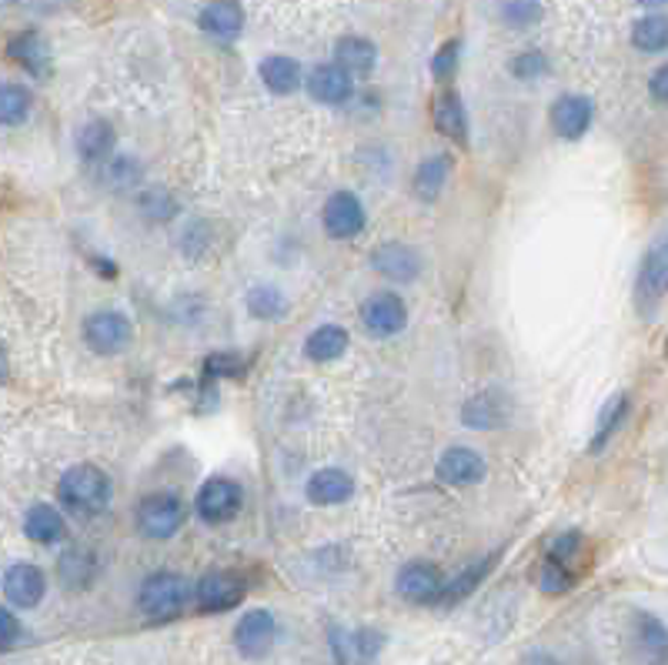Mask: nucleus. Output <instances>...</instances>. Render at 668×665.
Instances as JSON below:
<instances>
[{"mask_svg":"<svg viewBox=\"0 0 668 665\" xmlns=\"http://www.w3.org/2000/svg\"><path fill=\"white\" fill-rule=\"evenodd\" d=\"M61 505L77 518H94L110 505V479L97 465H74L57 485Z\"/></svg>","mask_w":668,"mask_h":665,"instance_id":"obj_1","label":"nucleus"},{"mask_svg":"<svg viewBox=\"0 0 668 665\" xmlns=\"http://www.w3.org/2000/svg\"><path fill=\"white\" fill-rule=\"evenodd\" d=\"M191 582L177 572H154L144 579L141 586V596H138V605L148 619H158V622H168V619H177L187 602H191Z\"/></svg>","mask_w":668,"mask_h":665,"instance_id":"obj_2","label":"nucleus"},{"mask_svg":"<svg viewBox=\"0 0 668 665\" xmlns=\"http://www.w3.org/2000/svg\"><path fill=\"white\" fill-rule=\"evenodd\" d=\"M84 342L97 355H118L131 342V321L121 311H94L84 321Z\"/></svg>","mask_w":668,"mask_h":665,"instance_id":"obj_3","label":"nucleus"},{"mask_svg":"<svg viewBox=\"0 0 668 665\" xmlns=\"http://www.w3.org/2000/svg\"><path fill=\"white\" fill-rule=\"evenodd\" d=\"M184 525V505L174 495H148L138 505V528L144 538H171Z\"/></svg>","mask_w":668,"mask_h":665,"instance_id":"obj_4","label":"nucleus"},{"mask_svg":"<svg viewBox=\"0 0 668 665\" xmlns=\"http://www.w3.org/2000/svg\"><path fill=\"white\" fill-rule=\"evenodd\" d=\"M365 221H368V214H365L362 201L352 191H338V194L327 197V204H324V232L331 238H338V242L358 238L365 232Z\"/></svg>","mask_w":668,"mask_h":665,"instance_id":"obj_5","label":"nucleus"},{"mask_svg":"<svg viewBox=\"0 0 668 665\" xmlns=\"http://www.w3.org/2000/svg\"><path fill=\"white\" fill-rule=\"evenodd\" d=\"M197 515L211 525L217 522H231L241 508V485L231 482V479H211L204 482V489L197 492V502H194Z\"/></svg>","mask_w":668,"mask_h":665,"instance_id":"obj_6","label":"nucleus"},{"mask_svg":"<svg viewBox=\"0 0 668 665\" xmlns=\"http://www.w3.org/2000/svg\"><path fill=\"white\" fill-rule=\"evenodd\" d=\"M191 596L201 612H228L245 599V582L231 572H211L194 586Z\"/></svg>","mask_w":668,"mask_h":665,"instance_id":"obj_7","label":"nucleus"},{"mask_svg":"<svg viewBox=\"0 0 668 665\" xmlns=\"http://www.w3.org/2000/svg\"><path fill=\"white\" fill-rule=\"evenodd\" d=\"M405 321H408L405 304H401V298L391 294V291L371 294V298L365 301V308H362V324H365L368 335H375V339H391V335H398V331L405 328Z\"/></svg>","mask_w":668,"mask_h":665,"instance_id":"obj_8","label":"nucleus"},{"mask_svg":"<svg viewBox=\"0 0 668 665\" xmlns=\"http://www.w3.org/2000/svg\"><path fill=\"white\" fill-rule=\"evenodd\" d=\"M592 115H595V107H592L589 97L565 94V97H559L551 104V128H554V135L565 138V141H579L592 128Z\"/></svg>","mask_w":668,"mask_h":665,"instance_id":"obj_9","label":"nucleus"},{"mask_svg":"<svg viewBox=\"0 0 668 665\" xmlns=\"http://www.w3.org/2000/svg\"><path fill=\"white\" fill-rule=\"evenodd\" d=\"M438 482L452 485V489H465L485 479V459L468 449V446H455L438 459Z\"/></svg>","mask_w":668,"mask_h":665,"instance_id":"obj_10","label":"nucleus"},{"mask_svg":"<svg viewBox=\"0 0 668 665\" xmlns=\"http://www.w3.org/2000/svg\"><path fill=\"white\" fill-rule=\"evenodd\" d=\"M241 28H245V11L238 0H211V4L201 11V31L220 44L238 41Z\"/></svg>","mask_w":668,"mask_h":665,"instance_id":"obj_11","label":"nucleus"},{"mask_svg":"<svg viewBox=\"0 0 668 665\" xmlns=\"http://www.w3.org/2000/svg\"><path fill=\"white\" fill-rule=\"evenodd\" d=\"M47 592V579L37 566H28V562H18L4 572V596L11 605L18 609H34Z\"/></svg>","mask_w":668,"mask_h":665,"instance_id":"obj_12","label":"nucleus"},{"mask_svg":"<svg viewBox=\"0 0 668 665\" xmlns=\"http://www.w3.org/2000/svg\"><path fill=\"white\" fill-rule=\"evenodd\" d=\"M235 642L241 648V655L248 658H261L271 642H274V615L268 609H251L241 615V622L235 625Z\"/></svg>","mask_w":668,"mask_h":665,"instance_id":"obj_13","label":"nucleus"},{"mask_svg":"<svg viewBox=\"0 0 668 665\" xmlns=\"http://www.w3.org/2000/svg\"><path fill=\"white\" fill-rule=\"evenodd\" d=\"M441 586H444V582H441V572H438L434 566H428V562H411V566H405V569L398 572V579H395L398 596L408 599V602H418V605L438 602Z\"/></svg>","mask_w":668,"mask_h":665,"instance_id":"obj_14","label":"nucleus"},{"mask_svg":"<svg viewBox=\"0 0 668 665\" xmlns=\"http://www.w3.org/2000/svg\"><path fill=\"white\" fill-rule=\"evenodd\" d=\"M371 265H375V271H378L381 278L398 281V285L414 281L418 271H421V258H418V251L408 248V245H401V242H388V245H381V248L371 255Z\"/></svg>","mask_w":668,"mask_h":665,"instance_id":"obj_15","label":"nucleus"},{"mask_svg":"<svg viewBox=\"0 0 668 665\" xmlns=\"http://www.w3.org/2000/svg\"><path fill=\"white\" fill-rule=\"evenodd\" d=\"M352 74L342 64H317L308 74V94L317 104H345L352 97Z\"/></svg>","mask_w":668,"mask_h":665,"instance_id":"obj_16","label":"nucleus"},{"mask_svg":"<svg viewBox=\"0 0 668 665\" xmlns=\"http://www.w3.org/2000/svg\"><path fill=\"white\" fill-rule=\"evenodd\" d=\"M308 502L311 505H342V502H348L352 498V492H355V482H352V475L348 472H342V469H321V472H314L311 479H308Z\"/></svg>","mask_w":668,"mask_h":665,"instance_id":"obj_17","label":"nucleus"},{"mask_svg":"<svg viewBox=\"0 0 668 665\" xmlns=\"http://www.w3.org/2000/svg\"><path fill=\"white\" fill-rule=\"evenodd\" d=\"M431 115H434V128H438L444 138H452V141H459V144L468 141V118H465V104H462L459 94H441V97L434 100Z\"/></svg>","mask_w":668,"mask_h":665,"instance_id":"obj_18","label":"nucleus"},{"mask_svg":"<svg viewBox=\"0 0 668 665\" xmlns=\"http://www.w3.org/2000/svg\"><path fill=\"white\" fill-rule=\"evenodd\" d=\"M345 348H348V331L338 324H324V328L311 331L304 342V355L311 362H334L345 355Z\"/></svg>","mask_w":668,"mask_h":665,"instance_id":"obj_19","label":"nucleus"},{"mask_svg":"<svg viewBox=\"0 0 668 665\" xmlns=\"http://www.w3.org/2000/svg\"><path fill=\"white\" fill-rule=\"evenodd\" d=\"M334 57H338L334 64H342L348 74H368L378 61V51L365 37H342L338 47H334Z\"/></svg>","mask_w":668,"mask_h":665,"instance_id":"obj_20","label":"nucleus"},{"mask_svg":"<svg viewBox=\"0 0 668 665\" xmlns=\"http://www.w3.org/2000/svg\"><path fill=\"white\" fill-rule=\"evenodd\" d=\"M11 57L34 77H44L51 67V51L41 34H21L18 41H11Z\"/></svg>","mask_w":668,"mask_h":665,"instance_id":"obj_21","label":"nucleus"},{"mask_svg":"<svg viewBox=\"0 0 668 665\" xmlns=\"http://www.w3.org/2000/svg\"><path fill=\"white\" fill-rule=\"evenodd\" d=\"M24 535L41 541V545H51L64 535V518L54 505H34L28 515H24Z\"/></svg>","mask_w":668,"mask_h":665,"instance_id":"obj_22","label":"nucleus"},{"mask_svg":"<svg viewBox=\"0 0 668 665\" xmlns=\"http://www.w3.org/2000/svg\"><path fill=\"white\" fill-rule=\"evenodd\" d=\"M449 171H452V158L449 154H434V158H424L418 164V174H414V194L421 201H431L438 197V191L449 181Z\"/></svg>","mask_w":668,"mask_h":665,"instance_id":"obj_23","label":"nucleus"},{"mask_svg":"<svg viewBox=\"0 0 668 665\" xmlns=\"http://www.w3.org/2000/svg\"><path fill=\"white\" fill-rule=\"evenodd\" d=\"M261 81L271 94H291L298 84H301V71L291 57L284 54H274V57H265L261 61Z\"/></svg>","mask_w":668,"mask_h":665,"instance_id":"obj_24","label":"nucleus"},{"mask_svg":"<svg viewBox=\"0 0 668 665\" xmlns=\"http://www.w3.org/2000/svg\"><path fill=\"white\" fill-rule=\"evenodd\" d=\"M110 148H115V128H110L107 121H90V125L80 128L77 154L84 161H104L110 154Z\"/></svg>","mask_w":668,"mask_h":665,"instance_id":"obj_25","label":"nucleus"},{"mask_svg":"<svg viewBox=\"0 0 668 665\" xmlns=\"http://www.w3.org/2000/svg\"><path fill=\"white\" fill-rule=\"evenodd\" d=\"M31 115V90L24 84H0V125L18 128Z\"/></svg>","mask_w":668,"mask_h":665,"instance_id":"obj_26","label":"nucleus"},{"mask_svg":"<svg viewBox=\"0 0 668 665\" xmlns=\"http://www.w3.org/2000/svg\"><path fill=\"white\" fill-rule=\"evenodd\" d=\"M632 44H635L638 51H645V54L665 51V44H668V21H665L661 14L642 18V21L632 28Z\"/></svg>","mask_w":668,"mask_h":665,"instance_id":"obj_27","label":"nucleus"},{"mask_svg":"<svg viewBox=\"0 0 668 665\" xmlns=\"http://www.w3.org/2000/svg\"><path fill=\"white\" fill-rule=\"evenodd\" d=\"M248 311H251L255 318L271 321V318H281V314L288 311V304H284V294H281L278 288L258 285V288H251V294H248Z\"/></svg>","mask_w":668,"mask_h":665,"instance_id":"obj_28","label":"nucleus"},{"mask_svg":"<svg viewBox=\"0 0 668 665\" xmlns=\"http://www.w3.org/2000/svg\"><path fill=\"white\" fill-rule=\"evenodd\" d=\"M668 268H665V245L658 242L648 255H645V261H642V288H645V294H661L665 291V275Z\"/></svg>","mask_w":668,"mask_h":665,"instance_id":"obj_29","label":"nucleus"},{"mask_svg":"<svg viewBox=\"0 0 668 665\" xmlns=\"http://www.w3.org/2000/svg\"><path fill=\"white\" fill-rule=\"evenodd\" d=\"M488 569H492V559H482V562H475V566H472V569H468V572H465L462 579H455V582H452L449 589L441 586V596H438V599H441L444 605H452V602L465 599V596H468V592H475V586H478V582H482V579L488 576Z\"/></svg>","mask_w":668,"mask_h":665,"instance_id":"obj_30","label":"nucleus"},{"mask_svg":"<svg viewBox=\"0 0 668 665\" xmlns=\"http://www.w3.org/2000/svg\"><path fill=\"white\" fill-rule=\"evenodd\" d=\"M541 18L538 0H502V21L511 28H531Z\"/></svg>","mask_w":668,"mask_h":665,"instance_id":"obj_31","label":"nucleus"},{"mask_svg":"<svg viewBox=\"0 0 668 665\" xmlns=\"http://www.w3.org/2000/svg\"><path fill=\"white\" fill-rule=\"evenodd\" d=\"M625 408H628V398H625V395H615V398L605 405L602 421H599V435H595V441H592V449H595V452H599V449L605 446V441L612 438V431L618 428V421H622Z\"/></svg>","mask_w":668,"mask_h":665,"instance_id":"obj_32","label":"nucleus"},{"mask_svg":"<svg viewBox=\"0 0 668 665\" xmlns=\"http://www.w3.org/2000/svg\"><path fill=\"white\" fill-rule=\"evenodd\" d=\"M204 375L207 378H241L245 375V362L231 352H217L204 362Z\"/></svg>","mask_w":668,"mask_h":665,"instance_id":"obj_33","label":"nucleus"},{"mask_svg":"<svg viewBox=\"0 0 668 665\" xmlns=\"http://www.w3.org/2000/svg\"><path fill=\"white\" fill-rule=\"evenodd\" d=\"M541 589H545L548 596H562V592L572 589V576L565 572V562L548 559L545 572H541Z\"/></svg>","mask_w":668,"mask_h":665,"instance_id":"obj_34","label":"nucleus"},{"mask_svg":"<svg viewBox=\"0 0 668 665\" xmlns=\"http://www.w3.org/2000/svg\"><path fill=\"white\" fill-rule=\"evenodd\" d=\"M90 566V556H84V551H67V556L61 559V576L67 586H84L87 582V569Z\"/></svg>","mask_w":668,"mask_h":665,"instance_id":"obj_35","label":"nucleus"},{"mask_svg":"<svg viewBox=\"0 0 668 665\" xmlns=\"http://www.w3.org/2000/svg\"><path fill=\"white\" fill-rule=\"evenodd\" d=\"M455 67H459V41H449V44H441V51L431 57V74L444 81V77L455 74Z\"/></svg>","mask_w":668,"mask_h":665,"instance_id":"obj_36","label":"nucleus"},{"mask_svg":"<svg viewBox=\"0 0 668 665\" xmlns=\"http://www.w3.org/2000/svg\"><path fill=\"white\" fill-rule=\"evenodd\" d=\"M498 405H492V398H475L468 408H465V421L475 425V428H488L495 421H502V415L495 411Z\"/></svg>","mask_w":668,"mask_h":665,"instance_id":"obj_37","label":"nucleus"},{"mask_svg":"<svg viewBox=\"0 0 668 665\" xmlns=\"http://www.w3.org/2000/svg\"><path fill=\"white\" fill-rule=\"evenodd\" d=\"M545 71H548V61H545L538 51H528V54L515 57V64H511V74H515L518 81H535V77H541Z\"/></svg>","mask_w":668,"mask_h":665,"instance_id":"obj_38","label":"nucleus"},{"mask_svg":"<svg viewBox=\"0 0 668 665\" xmlns=\"http://www.w3.org/2000/svg\"><path fill=\"white\" fill-rule=\"evenodd\" d=\"M18 635H21V622H18V615H14L11 609L0 605V652L14 648Z\"/></svg>","mask_w":668,"mask_h":665,"instance_id":"obj_39","label":"nucleus"},{"mask_svg":"<svg viewBox=\"0 0 668 665\" xmlns=\"http://www.w3.org/2000/svg\"><path fill=\"white\" fill-rule=\"evenodd\" d=\"M665 77H668V71L658 67V71L651 74V81H648V90H651V97H655L658 104H665Z\"/></svg>","mask_w":668,"mask_h":665,"instance_id":"obj_40","label":"nucleus"},{"mask_svg":"<svg viewBox=\"0 0 668 665\" xmlns=\"http://www.w3.org/2000/svg\"><path fill=\"white\" fill-rule=\"evenodd\" d=\"M8 375H11V365H8V352L0 348V385L8 382Z\"/></svg>","mask_w":668,"mask_h":665,"instance_id":"obj_41","label":"nucleus"},{"mask_svg":"<svg viewBox=\"0 0 668 665\" xmlns=\"http://www.w3.org/2000/svg\"><path fill=\"white\" fill-rule=\"evenodd\" d=\"M638 4H642V8H661L665 0H638Z\"/></svg>","mask_w":668,"mask_h":665,"instance_id":"obj_42","label":"nucleus"}]
</instances>
